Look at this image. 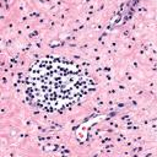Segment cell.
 I'll return each instance as SVG.
<instances>
[{
	"instance_id": "obj_1",
	"label": "cell",
	"mask_w": 157,
	"mask_h": 157,
	"mask_svg": "<svg viewBox=\"0 0 157 157\" xmlns=\"http://www.w3.org/2000/svg\"><path fill=\"white\" fill-rule=\"evenodd\" d=\"M25 87L32 105L45 112H60L85 101L93 91V81L77 63L47 56L29 67Z\"/></svg>"
}]
</instances>
